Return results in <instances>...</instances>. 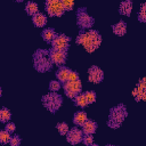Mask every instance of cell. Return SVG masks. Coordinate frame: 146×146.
I'll return each instance as SVG.
<instances>
[{"label": "cell", "mask_w": 146, "mask_h": 146, "mask_svg": "<svg viewBox=\"0 0 146 146\" xmlns=\"http://www.w3.org/2000/svg\"><path fill=\"white\" fill-rule=\"evenodd\" d=\"M102 41L103 39L99 32L92 29L87 32H80L75 39V42L78 44L83 46V48L88 52H94L95 50H97L102 44Z\"/></svg>", "instance_id": "cell-1"}, {"label": "cell", "mask_w": 146, "mask_h": 146, "mask_svg": "<svg viewBox=\"0 0 146 146\" xmlns=\"http://www.w3.org/2000/svg\"><path fill=\"white\" fill-rule=\"evenodd\" d=\"M52 62L49 57V50L47 49H38L33 55V67L40 72H49L52 68Z\"/></svg>", "instance_id": "cell-2"}, {"label": "cell", "mask_w": 146, "mask_h": 146, "mask_svg": "<svg viewBox=\"0 0 146 146\" xmlns=\"http://www.w3.org/2000/svg\"><path fill=\"white\" fill-rule=\"evenodd\" d=\"M127 115H128V112H127V107L124 106V104H119L112 107L110 111L107 125L111 129H119L122 122L124 121V119L127 117Z\"/></svg>", "instance_id": "cell-3"}, {"label": "cell", "mask_w": 146, "mask_h": 146, "mask_svg": "<svg viewBox=\"0 0 146 146\" xmlns=\"http://www.w3.org/2000/svg\"><path fill=\"white\" fill-rule=\"evenodd\" d=\"M41 102H42V105L49 112L56 113L60 108V106H62L63 97L59 94H57V92H49V94L42 96Z\"/></svg>", "instance_id": "cell-4"}, {"label": "cell", "mask_w": 146, "mask_h": 146, "mask_svg": "<svg viewBox=\"0 0 146 146\" xmlns=\"http://www.w3.org/2000/svg\"><path fill=\"white\" fill-rule=\"evenodd\" d=\"M94 24H95V19L87 13L86 8H79L76 11V25L81 30H86V29L91 30Z\"/></svg>", "instance_id": "cell-5"}, {"label": "cell", "mask_w": 146, "mask_h": 146, "mask_svg": "<svg viewBox=\"0 0 146 146\" xmlns=\"http://www.w3.org/2000/svg\"><path fill=\"white\" fill-rule=\"evenodd\" d=\"M46 11L51 17H60L64 15L65 9L63 7V2L58 0H48L44 3Z\"/></svg>", "instance_id": "cell-6"}, {"label": "cell", "mask_w": 146, "mask_h": 146, "mask_svg": "<svg viewBox=\"0 0 146 146\" xmlns=\"http://www.w3.org/2000/svg\"><path fill=\"white\" fill-rule=\"evenodd\" d=\"M63 88L65 90V96L74 99L79 94H81L82 91V83L80 80L76 81H67L65 83H63Z\"/></svg>", "instance_id": "cell-7"}, {"label": "cell", "mask_w": 146, "mask_h": 146, "mask_svg": "<svg viewBox=\"0 0 146 146\" xmlns=\"http://www.w3.org/2000/svg\"><path fill=\"white\" fill-rule=\"evenodd\" d=\"M70 41L71 39L66 34H57L55 40L51 42V49L67 52L68 47H70Z\"/></svg>", "instance_id": "cell-8"}, {"label": "cell", "mask_w": 146, "mask_h": 146, "mask_svg": "<svg viewBox=\"0 0 146 146\" xmlns=\"http://www.w3.org/2000/svg\"><path fill=\"white\" fill-rule=\"evenodd\" d=\"M49 57L52 62V64L57 65V66H64L66 58H67V52L65 51H59V50H55V49H50L49 50Z\"/></svg>", "instance_id": "cell-9"}, {"label": "cell", "mask_w": 146, "mask_h": 146, "mask_svg": "<svg viewBox=\"0 0 146 146\" xmlns=\"http://www.w3.org/2000/svg\"><path fill=\"white\" fill-rule=\"evenodd\" d=\"M88 80L92 83H100L104 80V72L98 66H91L88 70Z\"/></svg>", "instance_id": "cell-10"}, {"label": "cell", "mask_w": 146, "mask_h": 146, "mask_svg": "<svg viewBox=\"0 0 146 146\" xmlns=\"http://www.w3.org/2000/svg\"><path fill=\"white\" fill-rule=\"evenodd\" d=\"M82 139H83V132L79 128H72V129H70V131L66 135V140L71 145H76V144L81 143Z\"/></svg>", "instance_id": "cell-11"}, {"label": "cell", "mask_w": 146, "mask_h": 146, "mask_svg": "<svg viewBox=\"0 0 146 146\" xmlns=\"http://www.w3.org/2000/svg\"><path fill=\"white\" fill-rule=\"evenodd\" d=\"M71 72H72V71H71L68 67H66V66H60V67L57 70V72H56L57 80H58L59 82H63V83L67 82Z\"/></svg>", "instance_id": "cell-12"}, {"label": "cell", "mask_w": 146, "mask_h": 146, "mask_svg": "<svg viewBox=\"0 0 146 146\" xmlns=\"http://www.w3.org/2000/svg\"><path fill=\"white\" fill-rule=\"evenodd\" d=\"M81 130H82V132L84 135H94L96 132V130H97V123L95 121L88 119L84 122V124L82 125V129Z\"/></svg>", "instance_id": "cell-13"}, {"label": "cell", "mask_w": 146, "mask_h": 146, "mask_svg": "<svg viewBox=\"0 0 146 146\" xmlns=\"http://www.w3.org/2000/svg\"><path fill=\"white\" fill-rule=\"evenodd\" d=\"M73 123L78 127H82L84 124V122L88 120V116H87V113L83 112V111H78L74 113L73 115Z\"/></svg>", "instance_id": "cell-14"}, {"label": "cell", "mask_w": 146, "mask_h": 146, "mask_svg": "<svg viewBox=\"0 0 146 146\" xmlns=\"http://www.w3.org/2000/svg\"><path fill=\"white\" fill-rule=\"evenodd\" d=\"M132 11V2L130 0L122 1L119 6V13L123 16H130Z\"/></svg>", "instance_id": "cell-15"}, {"label": "cell", "mask_w": 146, "mask_h": 146, "mask_svg": "<svg viewBox=\"0 0 146 146\" xmlns=\"http://www.w3.org/2000/svg\"><path fill=\"white\" fill-rule=\"evenodd\" d=\"M112 31L115 35H124L127 32V23L124 21H119L114 25H112Z\"/></svg>", "instance_id": "cell-16"}, {"label": "cell", "mask_w": 146, "mask_h": 146, "mask_svg": "<svg viewBox=\"0 0 146 146\" xmlns=\"http://www.w3.org/2000/svg\"><path fill=\"white\" fill-rule=\"evenodd\" d=\"M32 23H33V25L36 26V27H43V26H46V24H47V17H46L44 14L38 13L36 15H34V16L32 17Z\"/></svg>", "instance_id": "cell-17"}, {"label": "cell", "mask_w": 146, "mask_h": 146, "mask_svg": "<svg viewBox=\"0 0 146 146\" xmlns=\"http://www.w3.org/2000/svg\"><path fill=\"white\" fill-rule=\"evenodd\" d=\"M41 36H42L43 41H46L48 43H51L55 40V38L57 36V33L52 29H44L41 33Z\"/></svg>", "instance_id": "cell-18"}, {"label": "cell", "mask_w": 146, "mask_h": 146, "mask_svg": "<svg viewBox=\"0 0 146 146\" xmlns=\"http://www.w3.org/2000/svg\"><path fill=\"white\" fill-rule=\"evenodd\" d=\"M25 11L27 13V15H31L32 17L34 15H36L39 13V7L35 2H32V1H29L26 5H25Z\"/></svg>", "instance_id": "cell-19"}, {"label": "cell", "mask_w": 146, "mask_h": 146, "mask_svg": "<svg viewBox=\"0 0 146 146\" xmlns=\"http://www.w3.org/2000/svg\"><path fill=\"white\" fill-rule=\"evenodd\" d=\"M73 102H74V105H75V106L81 107V108H84L87 105H89L88 102H87V99H86L84 94H79V95L73 99Z\"/></svg>", "instance_id": "cell-20"}, {"label": "cell", "mask_w": 146, "mask_h": 146, "mask_svg": "<svg viewBox=\"0 0 146 146\" xmlns=\"http://www.w3.org/2000/svg\"><path fill=\"white\" fill-rule=\"evenodd\" d=\"M11 119V113L7 107H2L0 110V122L2 123H8Z\"/></svg>", "instance_id": "cell-21"}, {"label": "cell", "mask_w": 146, "mask_h": 146, "mask_svg": "<svg viewBox=\"0 0 146 146\" xmlns=\"http://www.w3.org/2000/svg\"><path fill=\"white\" fill-rule=\"evenodd\" d=\"M132 96L135 97V100L136 102L146 100V90H138L137 88H135L132 90Z\"/></svg>", "instance_id": "cell-22"}, {"label": "cell", "mask_w": 146, "mask_h": 146, "mask_svg": "<svg viewBox=\"0 0 146 146\" xmlns=\"http://www.w3.org/2000/svg\"><path fill=\"white\" fill-rule=\"evenodd\" d=\"M11 133H9L8 131H6L5 129L0 131V143L2 145H6V144H9L10 143V139H11Z\"/></svg>", "instance_id": "cell-23"}, {"label": "cell", "mask_w": 146, "mask_h": 146, "mask_svg": "<svg viewBox=\"0 0 146 146\" xmlns=\"http://www.w3.org/2000/svg\"><path fill=\"white\" fill-rule=\"evenodd\" d=\"M56 128H57V131L59 132V135H62V136H66L67 132L70 131V128H68L67 123H65V122H59V123H57Z\"/></svg>", "instance_id": "cell-24"}, {"label": "cell", "mask_w": 146, "mask_h": 146, "mask_svg": "<svg viewBox=\"0 0 146 146\" xmlns=\"http://www.w3.org/2000/svg\"><path fill=\"white\" fill-rule=\"evenodd\" d=\"M138 21L140 23H146V3H143L140 6V9L138 11Z\"/></svg>", "instance_id": "cell-25"}, {"label": "cell", "mask_w": 146, "mask_h": 146, "mask_svg": "<svg viewBox=\"0 0 146 146\" xmlns=\"http://www.w3.org/2000/svg\"><path fill=\"white\" fill-rule=\"evenodd\" d=\"M60 82L58 80H52L49 82V91L50 92H57L60 89Z\"/></svg>", "instance_id": "cell-26"}, {"label": "cell", "mask_w": 146, "mask_h": 146, "mask_svg": "<svg viewBox=\"0 0 146 146\" xmlns=\"http://www.w3.org/2000/svg\"><path fill=\"white\" fill-rule=\"evenodd\" d=\"M84 96H86V99H87L88 104H94V103L96 102L97 96H96V92H95V91H92V90L86 91V92H84Z\"/></svg>", "instance_id": "cell-27"}, {"label": "cell", "mask_w": 146, "mask_h": 146, "mask_svg": "<svg viewBox=\"0 0 146 146\" xmlns=\"http://www.w3.org/2000/svg\"><path fill=\"white\" fill-rule=\"evenodd\" d=\"M63 7L65 9V11H70V10H73L74 8V2L72 0H63Z\"/></svg>", "instance_id": "cell-28"}, {"label": "cell", "mask_w": 146, "mask_h": 146, "mask_svg": "<svg viewBox=\"0 0 146 146\" xmlns=\"http://www.w3.org/2000/svg\"><path fill=\"white\" fill-rule=\"evenodd\" d=\"M21 143H22V138L18 135H15V136H11L9 144L10 146H21Z\"/></svg>", "instance_id": "cell-29"}, {"label": "cell", "mask_w": 146, "mask_h": 146, "mask_svg": "<svg viewBox=\"0 0 146 146\" xmlns=\"http://www.w3.org/2000/svg\"><path fill=\"white\" fill-rule=\"evenodd\" d=\"M82 143L86 145V146H90L94 144V137L92 135H84L83 136V139H82Z\"/></svg>", "instance_id": "cell-30"}, {"label": "cell", "mask_w": 146, "mask_h": 146, "mask_svg": "<svg viewBox=\"0 0 146 146\" xmlns=\"http://www.w3.org/2000/svg\"><path fill=\"white\" fill-rule=\"evenodd\" d=\"M5 130L8 131L9 133H13V132L16 130V125H15V123H13V122H8V123H6V125H5Z\"/></svg>", "instance_id": "cell-31"}, {"label": "cell", "mask_w": 146, "mask_h": 146, "mask_svg": "<svg viewBox=\"0 0 146 146\" xmlns=\"http://www.w3.org/2000/svg\"><path fill=\"white\" fill-rule=\"evenodd\" d=\"M76 80H80V78H79V74H78V72H75V71H72V72L70 73V76H68V81H76Z\"/></svg>", "instance_id": "cell-32"}, {"label": "cell", "mask_w": 146, "mask_h": 146, "mask_svg": "<svg viewBox=\"0 0 146 146\" xmlns=\"http://www.w3.org/2000/svg\"><path fill=\"white\" fill-rule=\"evenodd\" d=\"M90 146H99V145H97V144H92V145H90Z\"/></svg>", "instance_id": "cell-33"}, {"label": "cell", "mask_w": 146, "mask_h": 146, "mask_svg": "<svg viewBox=\"0 0 146 146\" xmlns=\"http://www.w3.org/2000/svg\"><path fill=\"white\" fill-rule=\"evenodd\" d=\"M106 146H115V145H110V144H108V145H106Z\"/></svg>", "instance_id": "cell-34"}]
</instances>
